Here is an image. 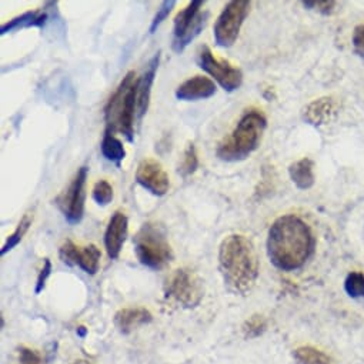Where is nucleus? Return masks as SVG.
Returning a JSON list of instances; mask_svg holds the SVG:
<instances>
[{
    "instance_id": "nucleus-19",
    "label": "nucleus",
    "mask_w": 364,
    "mask_h": 364,
    "mask_svg": "<svg viewBox=\"0 0 364 364\" xmlns=\"http://www.w3.org/2000/svg\"><path fill=\"white\" fill-rule=\"evenodd\" d=\"M290 178L300 191H307L314 185V163L313 160L304 157L294 161L289 167Z\"/></svg>"
},
{
    "instance_id": "nucleus-24",
    "label": "nucleus",
    "mask_w": 364,
    "mask_h": 364,
    "mask_svg": "<svg viewBox=\"0 0 364 364\" xmlns=\"http://www.w3.org/2000/svg\"><path fill=\"white\" fill-rule=\"evenodd\" d=\"M92 196H93V200H95L99 206H107L109 203H112V200H113V198H114L113 188H112V185L109 183L107 180L102 178V180H99L97 183L95 185L93 192H92Z\"/></svg>"
},
{
    "instance_id": "nucleus-1",
    "label": "nucleus",
    "mask_w": 364,
    "mask_h": 364,
    "mask_svg": "<svg viewBox=\"0 0 364 364\" xmlns=\"http://www.w3.org/2000/svg\"><path fill=\"white\" fill-rule=\"evenodd\" d=\"M316 240L310 226L294 215L276 219L267 236L270 262L283 272H294L313 255Z\"/></svg>"
},
{
    "instance_id": "nucleus-5",
    "label": "nucleus",
    "mask_w": 364,
    "mask_h": 364,
    "mask_svg": "<svg viewBox=\"0 0 364 364\" xmlns=\"http://www.w3.org/2000/svg\"><path fill=\"white\" fill-rule=\"evenodd\" d=\"M133 243L137 260L147 269L160 270L173 259V250L167 240V233L159 223H144L136 233Z\"/></svg>"
},
{
    "instance_id": "nucleus-7",
    "label": "nucleus",
    "mask_w": 364,
    "mask_h": 364,
    "mask_svg": "<svg viewBox=\"0 0 364 364\" xmlns=\"http://www.w3.org/2000/svg\"><path fill=\"white\" fill-rule=\"evenodd\" d=\"M203 0H193L174 18L173 43L171 48L176 53L183 52L205 29L209 14L202 12Z\"/></svg>"
},
{
    "instance_id": "nucleus-22",
    "label": "nucleus",
    "mask_w": 364,
    "mask_h": 364,
    "mask_svg": "<svg viewBox=\"0 0 364 364\" xmlns=\"http://www.w3.org/2000/svg\"><path fill=\"white\" fill-rule=\"evenodd\" d=\"M32 223H33V215L26 213V215L22 218V220L19 222L16 230L8 237L6 243L4 245V247H2V256H5L8 252L14 250V249L22 242V239L25 237V235L29 232Z\"/></svg>"
},
{
    "instance_id": "nucleus-28",
    "label": "nucleus",
    "mask_w": 364,
    "mask_h": 364,
    "mask_svg": "<svg viewBox=\"0 0 364 364\" xmlns=\"http://www.w3.org/2000/svg\"><path fill=\"white\" fill-rule=\"evenodd\" d=\"M19 361L21 364H43L42 355L28 347H21L19 348Z\"/></svg>"
},
{
    "instance_id": "nucleus-11",
    "label": "nucleus",
    "mask_w": 364,
    "mask_h": 364,
    "mask_svg": "<svg viewBox=\"0 0 364 364\" xmlns=\"http://www.w3.org/2000/svg\"><path fill=\"white\" fill-rule=\"evenodd\" d=\"M136 181L153 196L161 198L168 192V174L154 159H143L136 170Z\"/></svg>"
},
{
    "instance_id": "nucleus-14",
    "label": "nucleus",
    "mask_w": 364,
    "mask_h": 364,
    "mask_svg": "<svg viewBox=\"0 0 364 364\" xmlns=\"http://www.w3.org/2000/svg\"><path fill=\"white\" fill-rule=\"evenodd\" d=\"M216 83L206 76H195L181 83L176 89V99L183 102L205 100L216 95Z\"/></svg>"
},
{
    "instance_id": "nucleus-4",
    "label": "nucleus",
    "mask_w": 364,
    "mask_h": 364,
    "mask_svg": "<svg viewBox=\"0 0 364 364\" xmlns=\"http://www.w3.org/2000/svg\"><path fill=\"white\" fill-rule=\"evenodd\" d=\"M137 82L129 72L105 106L106 132L122 133L130 143L134 140V117L137 116Z\"/></svg>"
},
{
    "instance_id": "nucleus-29",
    "label": "nucleus",
    "mask_w": 364,
    "mask_h": 364,
    "mask_svg": "<svg viewBox=\"0 0 364 364\" xmlns=\"http://www.w3.org/2000/svg\"><path fill=\"white\" fill-rule=\"evenodd\" d=\"M353 48L354 52L364 59V25H360L354 29L353 33Z\"/></svg>"
},
{
    "instance_id": "nucleus-3",
    "label": "nucleus",
    "mask_w": 364,
    "mask_h": 364,
    "mask_svg": "<svg viewBox=\"0 0 364 364\" xmlns=\"http://www.w3.org/2000/svg\"><path fill=\"white\" fill-rule=\"evenodd\" d=\"M266 127L267 119L262 110H246L233 132L219 143L216 156L230 163L247 159L259 147Z\"/></svg>"
},
{
    "instance_id": "nucleus-2",
    "label": "nucleus",
    "mask_w": 364,
    "mask_h": 364,
    "mask_svg": "<svg viewBox=\"0 0 364 364\" xmlns=\"http://www.w3.org/2000/svg\"><path fill=\"white\" fill-rule=\"evenodd\" d=\"M219 269L230 291L249 293L259 277V259L252 240L243 235L225 237L219 247Z\"/></svg>"
},
{
    "instance_id": "nucleus-16",
    "label": "nucleus",
    "mask_w": 364,
    "mask_h": 364,
    "mask_svg": "<svg viewBox=\"0 0 364 364\" xmlns=\"http://www.w3.org/2000/svg\"><path fill=\"white\" fill-rule=\"evenodd\" d=\"M336 114H337V103L331 97L316 99L311 103H309L303 110V119L313 126L326 124Z\"/></svg>"
},
{
    "instance_id": "nucleus-23",
    "label": "nucleus",
    "mask_w": 364,
    "mask_h": 364,
    "mask_svg": "<svg viewBox=\"0 0 364 364\" xmlns=\"http://www.w3.org/2000/svg\"><path fill=\"white\" fill-rule=\"evenodd\" d=\"M199 167V157H198V151H196V146L193 143H189L185 153H183V159H181V163L178 166V173L188 177L192 176Z\"/></svg>"
},
{
    "instance_id": "nucleus-9",
    "label": "nucleus",
    "mask_w": 364,
    "mask_h": 364,
    "mask_svg": "<svg viewBox=\"0 0 364 364\" xmlns=\"http://www.w3.org/2000/svg\"><path fill=\"white\" fill-rule=\"evenodd\" d=\"M198 65L209 73L226 92L237 90L243 83V73L226 59H219L213 55L209 46H202L198 52Z\"/></svg>"
},
{
    "instance_id": "nucleus-26",
    "label": "nucleus",
    "mask_w": 364,
    "mask_h": 364,
    "mask_svg": "<svg viewBox=\"0 0 364 364\" xmlns=\"http://www.w3.org/2000/svg\"><path fill=\"white\" fill-rule=\"evenodd\" d=\"M266 320L264 317L256 314V316H252L249 320H246L245 326H243V333L247 338H253V337H257L260 336L264 330H266Z\"/></svg>"
},
{
    "instance_id": "nucleus-18",
    "label": "nucleus",
    "mask_w": 364,
    "mask_h": 364,
    "mask_svg": "<svg viewBox=\"0 0 364 364\" xmlns=\"http://www.w3.org/2000/svg\"><path fill=\"white\" fill-rule=\"evenodd\" d=\"M49 22V14L45 9H39V11H31V12H25L23 15L9 21L8 23H5L0 29V35H6L11 33L14 31H19V29H29V28H43L46 23Z\"/></svg>"
},
{
    "instance_id": "nucleus-25",
    "label": "nucleus",
    "mask_w": 364,
    "mask_h": 364,
    "mask_svg": "<svg viewBox=\"0 0 364 364\" xmlns=\"http://www.w3.org/2000/svg\"><path fill=\"white\" fill-rule=\"evenodd\" d=\"M344 289L350 297H364V274L351 272L344 282Z\"/></svg>"
},
{
    "instance_id": "nucleus-12",
    "label": "nucleus",
    "mask_w": 364,
    "mask_h": 364,
    "mask_svg": "<svg viewBox=\"0 0 364 364\" xmlns=\"http://www.w3.org/2000/svg\"><path fill=\"white\" fill-rule=\"evenodd\" d=\"M60 260L68 266H77L87 274H96L100 263V250L95 245L80 247L72 240H66L59 249Z\"/></svg>"
},
{
    "instance_id": "nucleus-30",
    "label": "nucleus",
    "mask_w": 364,
    "mask_h": 364,
    "mask_svg": "<svg viewBox=\"0 0 364 364\" xmlns=\"http://www.w3.org/2000/svg\"><path fill=\"white\" fill-rule=\"evenodd\" d=\"M50 273H52V263H50L49 259H45L43 267H42V270H41V273H39V276H38V282H36V289H35V293H36V294H39V293L45 289L46 280H48V277L50 276Z\"/></svg>"
},
{
    "instance_id": "nucleus-21",
    "label": "nucleus",
    "mask_w": 364,
    "mask_h": 364,
    "mask_svg": "<svg viewBox=\"0 0 364 364\" xmlns=\"http://www.w3.org/2000/svg\"><path fill=\"white\" fill-rule=\"evenodd\" d=\"M293 355L299 364H334L326 353L310 346L296 348Z\"/></svg>"
},
{
    "instance_id": "nucleus-6",
    "label": "nucleus",
    "mask_w": 364,
    "mask_h": 364,
    "mask_svg": "<svg viewBox=\"0 0 364 364\" xmlns=\"http://www.w3.org/2000/svg\"><path fill=\"white\" fill-rule=\"evenodd\" d=\"M164 297L185 309H195L205 297L203 280L191 269H177L166 282Z\"/></svg>"
},
{
    "instance_id": "nucleus-32",
    "label": "nucleus",
    "mask_w": 364,
    "mask_h": 364,
    "mask_svg": "<svg viewBox=\"0 0 364 364\" xmlns=\"http://www.w3.org/2000/svg\"><path fill=\"white\" fill-rule=\"evenodd\" d=\"M73 364H92V363L87 360H76Z\"/></svg>"
},
{
    "instance_id": "nucleus-8",
    "label": "nucleus",
    "mask_w": 364,
    "mask_h": 364,
    "mask_svg": "<svg viewBox=\"0 0 364 364\" xmlns=\"http://www.w3.org/2000/svg\"><path fill=\"white\" fill-rule=\"evenodd\" d=\"M249 0H233L222 11L215 23V41L220 48H232L237 41L245 19L250 12Z\"/></svg>"
},
{
    "instance_id": "nucleus-15",
    "label": "nucleus",
    "mask_w": 364,
    "mask_h": 364,
    "mask_svg": "<svg viewBox=\"0 0 364 364\" xmlns=\"http://www.w3.org/2000/svg\"><path fill=\"white\" fill-rule=\"evenodd\" d=\"M159 62H160V52L150 59L144 73L139 77V82H137V119L139 120L146 114L149 109L151 86L159 68Z\"/></svg>"
},
{
    "instance_id": "nucleus-17",
    "label": "nucleus",
    "mask_w": 364,
    "mask_h": 364,
    "mask_svg": "<svg viewBox=\"0 0 364 364\" xmlns=\"http://www.w3.org/2000/svg\"><path fill=\"white\" fill-rule=\"evenodd\" d=\"M153 316L144 307H127L122 309L114 316V324L122 334H129L133 330L149 324Z\"/></svg>"
},
{
    "instance_id": "nucleus-10",
    "label": "nucleus",
    "mask_w": 364,
    "mask_h": 364,
    "mask_svg": "<svg viewBox=\"0 0 364 364\" xmlns=\"http://www.w3.org/2000/svg\"><path fill=\"white\" fill-rule=\"evenodd\" d=\"M87 173L89 168L86 166L80 167L69 188L56 199V205L69 225H77L83 219Z\"/></svg>"
},
{
    "instance_id": "nucleus-20",
    "label": "nucleus",
    "mask_w": 364,
    "mask_h": 364,
    "mask_svg": "<svg viewBox=\"0 0 364 364\" xmlns=\"http://www.w3.org/2000/svg\"><path fill=\"white\" fill-rule=\"evenodd\" d=\"M100 150L103 157L112 161L113 164H116V167H120L122 161L126 157V150L123 143L113 133H109V132H105L103 134Z\"/></svg>"
},
{
    "instance_id": "nucleus-13",
    "label": "nucleus",
    "mask_w": 364,
    "mask_h": 364,
    "mask_svg": "<svg viewBox=\"0 0 364 364\" xmlns=\"http://www.w3.org/2000/svg\"><path fill=\"white\" fill-rule=\"evenodd\" d=\"M127 229H129L127 216L120 210L114 212L105 232V247H106L107 256L112 260L119 257L127 237Z\"/></svg>"
},
{
    "instance_id": "nucleus-27",
    "label": "nucleus",
    "mask_w": 364,
    "mask_h": 364,
    "mask_svg": "<svg viewBox=\"0 0 364 364\" xmlns=\"http://www.w3.org/2000/svg\"><path fill=\"white\" fill-rule=\"evenodd\" d=\"M176 2L174 0H164V2L160 5V8L157 9L153 21H151V25H150V33H154L156 29L166 21V18L170 15V12L173 11Z\"/></svg>"
},
{
    "instance_id": "nucleus-31",
    "label": "nucleus",
    "mask_w": 364,
    "mask_h": 364,
    "mask_svg": "<svg viewBox=\"0 0 364 364\" xmlns=\"http://www.w3.org/2000/svg\"><path fill=\"white\" fill-rule=\"evenodd\" d=\"M303 6L317 9L318 12L328 15V14H331L333 8L336 6V2H303Z\"/></svg>"
}]
</instances>
